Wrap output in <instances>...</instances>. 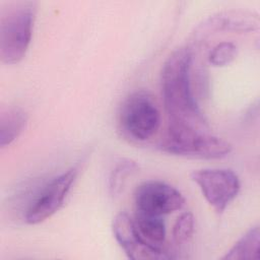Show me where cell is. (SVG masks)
Returning <instances> with one entry per match:
<instances>
[{"mask_svg": "<svg viewBox=\"0 0 260 260\" xmlns=\"http://www.w3.org/2000/svg\"><path fill=\"white\" fill-rule=\"evenodd\" d=\"M192 52L188 47L175 50L162 65L161 93L169 123L208 131V123L191 89Z\"/></svg>", "mask_w": 260, "mask_h": 260, "instance_id": "1", "label": "cell"}, {"mask_svg": "<svg viewBox=\"0 0 260 260\" xmlns=\"http://www.w3.org/2000/svg\"><path fill=\"white\" fill-rule=\"evenodd\" d=\"M158 148L173 155L204 159L222 158L233 150L230 142L209 131L171 123Z\"/></svg>", "mask_w": 260, "mask_h": 260, "instance_id": "2", "label": "cell"}, {"mask_svg": "<svg viewBox=\"0 0 260 260\" xmlns=\"http://www.w3.org/2000/svg\"><path fill=\"white\" fill-rule=\"evenodd\" d=\"M36 6L31 2L16 4L1 17L0 58L2 63H19L25 56L32 36Z\"/></svg>", "mask_w": 260, "mask_h": 260, "instance_id": "3", "label": "cell"}, {"mask_svg": "<svg viewBox=\"0 0 260 260\" xmlns=\"http://www.w3.org/2000/svg\"><path fill=\"white\" fill-rule=\"evenodd\" d=\"M118 123L124 136L134 141H145L157 132L160 113L147 91L136 90L122 103Z\"/></svg>", "mask_w": 260, "mask_h": 260, "instance_id": "4", "label": "cell"}, {"mask_svg": "<svg viewBox=\"0 0 260 260\" xmlns=\"http://www.w3.org/2000/svg\"><path fill=\"white\" fill-rule=\"evenodd\" d=\"M210 206L221 214L238 196L241 183L238 175L230 169H200L190 174Z\"/></svg>", "mask_w": 260, "mask_h": 260, "instance_id": "5", "label": "cell"}, {"mask_svg": "<svg viewBox=\"0 0 260 260\" xmlns=\"http://www.w3.org/2000/svg\"><path fill=\"white\" fill-rule=\"evenodd\" d=\"M77 174L78 168L71 167L45 184L36 198L29 203L24 214L25 222L38 224L55 214L63 205Z\"/></svg>", "mask_w": 260, "mask_h": 260, "instance_id": "6", "label": "cell"}, {"mask_svg": "<svg viewBox=\"0 0 260 260\" xmlns=\"http://www.w3.org/2000/svg\"><path fill=\"white\" fill-rule=\"evenodd\" d=\"M185 198L175 187L158 181L149 180L141 183L134 192L136 211L164 216L182 208Z\"/></svg>", "mask_w": 260, "mask_h": 260, "instance_id": "7", "label": "cell"}, {"mask_svg": "<svg viewBox=\"0 0 260 260\" xmlns=\"http://www.w3.org/2000/svg\"><path fill=\"white\" fill-rule=\"evenodd\" d=\"M114 237L128 258L133 260L170 259L167 251L156 249L145 242L139 235L134 220L126 212L118 213L112 222Z\"/></svg>", "mask_w": 260, "mask_h": 260, "instance_id": "8", "label": "cell"}, {"mask_svg": "<svg viewBox=\"0 0 260 260\" xmlns=\"http://www.w3.org/2000/svg\"><path fill=\"white\" fill-rule=\"evenodd\" d=\"M27 114L20 108L9 107L0 113V147L10 145L24 130Z\"/></svg>", "mask_w": 260, "mask_h": 260, "instance_id": "9", "label": "cell"}, {"mask_svg": "<svg viewBox=\"0 0 260 260\" xmlns=\"http://www.w3.org/2000/svg\"><path fill=\"white\" fill-rule=\"evenodd\" d=\"M135 226L142 239L156 249L165 250L166 242V223L162 216L151 215L136 211L134 217Z\"/></svg>", "mask_w": 260, "mask_h": 260, "instance_id": "10", "label": "cell"}, {"mask_svg": "<svg viewBox=\"0 0 260 260\" xmlns=\"http://www.w3.org/2000/svg\"><path fill=\"white\" fill-rule=\"evenodd\" d=\"M260 247V232L259 226L251 228L243 235L235 245L222 257L224 260H243V259H258Z\"/></svg>", "mask_w": 260, "mask_h": 260, "instance_id": "11", "label": "cell"}, {"mask_svg": "<svg viewBox=\"0 0 260 260\" xmlns=\"http://www.w3.org/2000/svg\"><path fill=\"white\" fill-rule=\"evenodd\" d=\"M138 170V165L128 158H122L117 161L111 171L109 177V189L112 195H117L121 192L124 184L129 176Z\"/></svg>", "mask_w": 260, "mask_h": 260, "instance_id": "12", "label": "cell"}, {"mask_svg": "<svg viewBox=\"0 0 260 260\" xmlns=\"http://www.w3.org/2000/svg\"><path fill=\"white\" fill-rule=\"evenodd\" d=\"M253 26V21L248 18L242 19L237 15H221L215 16L208 19L203 26H200V34H205L210 30L218 29H235V30H245L251 29Z\"/></svg>", "mask_w": 260, "mask_h": 260, "instance_id": "13", "label": "cell"}, {"mask_svg": "<svg viewBox=\"0 0 260 260\" xmlns=\"http://www.w3.org/2000/svg\"><path fill=\"white\" fill-rule=\"evenodd\" d=\"M194 232V217L191 212L182 213L173 228V239L177 245L188 244Z\"/></svg>", "mask_w": 260, "mask_h": 260, "instance_id": "14", "label": "cell"}, {"mask_svg": "<svg viewBox=\"0 0 260 260\" xmlns=\"http://www.w3.org/2000/svg\"><path fill=\"white\" fill-rule=\"evenodd\" d=\"M237 56V47L231 42H221L214 46L208 55L209 63L215 67L230 64Z\"/></svg>", "mask_w": 260, "mask_h": 260, "instance_id": "15", "label": "cell"}]
</instances>
